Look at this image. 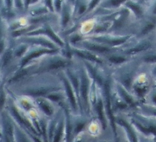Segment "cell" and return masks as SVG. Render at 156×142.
Here are the masks:
<instances>
[{
  "instance_id": "1",
  "label": "cell",
  "mask_w": 156,
  "mask_h": 142,
  "mask_svg": "<svg viewBox=\"0 0 156 142\" xmlns=\"http://www.w3.org/2000/svg\"><path fill=\"white\" fill-rule=\"evenodd\" d=\"M66 86H67V93H68V94H69V97L70 98V100H71V102H72V104L74 107L76 106V103H75V100H74V96H73V92L71 91V87H70L69 84L66 81Z\"/></svg>"
},
{
  "instance_id": "2",
  "label": "cell",
  "mask_w": 156,
  "mask_h": 142,
  "mask_svg": "<svg viewBox=\"0 0 156 142\" xmlns=\"http://www.w3.org/2000/svg\"><path fill=\"white\" fill-rule=\"evenodd\" d=\"M102 101H100L99 103L97 105V111H98V115H99V117L100 119L102 120V121H104V117H103V112H102Z\"/></svg>"
},
{
  "instance_id": "3",
  "label": "cell",
  "mask_w": 156,
  "mask_h": 142,
  "mask_svg": "<svg viewBox=\"0 0 156 142\" xmlns=\"http://www.w3.org/2000/svg\"><path fill=\"white\" fill-rule=\"evenodd\" d=\"M65 65V63L63 62L62 61H57L56 62L53 63V64H51L50 67V69H57V68H60L64 66Z\"/></svg>"
},
{
  "instance_id": "4",
  "label": "cell",
  "mask_w": 156,
  "mask_h": 142,
  "mask_svg": "<svg viewBox=\"0 0 156 142\" xmlns=\"http://www.w3.org/2000/svg\"><path fill=\"white\" fill-rule=\"evenodd\" d=\"M90 49L93 50H95L97 51L100 52H103V51H108V50L106 48H104V47H101V46H91L90 47Z\"/></svg>"
},
{
  "instance_id": "5",
  "label": "cell",
  "mask_w": 156,
  "mask_h": 142,
  "mask_svg": "<svg viewBox=\"0 0 156 142\" xmlns=\"http://www.w3.org/2000/svg\"><path fill=\"white\" fill-rule=\"evenodd\" d=\"M41 107L46 114H51V110L48 105H46V104H42L41 105Z\"/></svg>"
},
{
  "instance_id": "6",
  "label": "cell",
  "mask_w": 156,
  "mask_h": 142,
  "mask_svg": "<svg viewBox=\"0 0 156 142\" xmlns=\"http://www.w3.org/2000/svg\"><path fill=\"white\" fill-rule=\"evenodd\" d=\"M48 33L52 37V38L54 39V40H55L57 43H58L59 44H62V43L60 41V39L55 36V35L52 32H51V31L50 30H48Z\"/></svg>"
},
{
  "instance_id": "7",
  "label": "cell",
  "mask_w": 156,
  "mask_h": 142,
  "mask_svg": "<svg viewBox=\"0 0 156 142\" xmlns=\"http://www.w3.org/2000/svg\"><path fill=\"white\" fill-rule=\"evenodd\" d=\"M110 61L114 63H120L124 61V59L121 57H111L110 59Z\"/></svg>"
},
{
  "instance_id": "8",
  "label": "cell",
  "mask_w": 156,
  "mask_h": 142,
  "mask_svg": "<svg viewBox=\"0 0 156 142\" xmlns=\"http://www.w3.org/2000/svg\"><path fill=\"white\" fill-rule=\"evenodd\" d=\"M83 95L85 99V101H87V86L83 84Z\"/></svg>"
},
{
  "instance_id": "9",
  "label": "cell",
  "mask_w": 156,
  "mask_h": 142,
  "mask_svg": "<svg viewBox=\"0 0 156 142\" xmlns=\"http://www.w3.org/2000/svg\"><path fill=\"white\" fill-rule=\"evenodd\" d=\"M61 135H62V127L60 128L58 133H57V135H56L55 138L54 142H58V141H59V140H60V139Z\"/></svg>"
},
{
  "instance_id": "10",
  "label": "cell",
  "mask_w": 156,
  "mask_h": 142,
  "mask_svg": "<svg viewBox=\"0 0 156 142\" xmlns=\"http://www.w3.org/2000/svg\"><path fill=\"white\" fill-rule=\"evenodd\" d=\"M46 91L44 90H42V91H34L33 92L34 94H36V95H43V94L46 93Z\"/></svg>"
},
{
  "instance_id": "11",
  "label": "cell",
  "mask_w": 156,
  "mask_h": 142,
  "mask_svg": "<svg viewBox=\"0 0 156 142\" xmlns=\"http://www.w3.org/2000/svg\"><path fill=\"white\" fill-rule=\"evenodd\" d=\"M83 126H84V124H80L79 125L77 126V129H76V131H77V132H79L80 131H81V130L83 128Z\"/></svg>"
},
{
  "instance_id": "12",
  "label": "cell",
  "mask_w": 156,
  "mask_h": 142,
  "mask_svg": "<svg viewBox=\"0 0 156 142\" xmlns=\"http://www.w3.org/2000/svg\"><path fill=\"white\" fill-rule=\"evenodd\" d=\"M49 98H51V99L53 100H55V101L58 100V98H59L58 97H57V96H54V95H50V96H49Z\"/></svg>"
},
{
  "instance_id": "13",
  "label": "cell",
  "mask_w": 156,
  "mask_h": 142,
  "mask_svg": "<svg viewBox=\"0 0 156 142\" xmlns=\"http://www.w3.org/2000/svg\"><path fill=\"white\" fill-rule=\"evenodd\" d=\"M124 41L123 40H118V41H114V42H112L113 44H119L121 43H122Z\"/></svg>"
},
{
  "instance_id": "14",
  "label": "cell",
  "mask_w": 156,
  "mask_h": 142,
  "mask_svg": "<svg viewBox=\"0 0 156 142\" xmlns=\"http://www.w3.org/2000/svg\"><path fill=\"white\" fill-rule=\"evenodd\" d=\"M68 20H69V17H68L67 15H66L65 17H64V24H66Z\"/></svg>"
},
{
  "instance_id": "15",
  "label": "cell",
  "mask_w": 156,
  "mask_h": 142,
  "mask_svg": "<svg viewBox=\"0 0 156 142\" xmlns=\"http://www.w3.org/2000/svg\"><path fill=\"white\" fill-rule=\"evenodd\" d=\"M84 10H85V7H84V6H81V9H80V13H82L84 11Z\"/></svg>"
},
{
  "instance_id": "16",
  "label": "cell",
  "mask_w": 156,
  "mask_h": 142,
  "mask_svg": "<svg viewBox=\"0 0 156 142\" xmlns=\"http://www.w3.org/2000/svg\"><path fill=\"white\" fill-rule=\"evenodd\" d=\"M80 39V37L79 36H76L74 38H73V41H78Z\"/></svg>"
},
{
  "instance_id": "17",
  "label": "cell",
  "mask_w": 156,
  "mask_h": 142,
  "mask_svg": "<svg viewBox=\"0 0 156 142\" xmlns=\"http://www.w3.org/2000/svg\"><path fill=\"white\" fill-rule=\"evenodd\" d=\"M24 50H25V48H24V49H22L21 50H20V51H19V52L17 53V55H20L22 53H24Z\"/></svg>"
},
{
  "instance_id": "18",
  "label": "cell",
  "mask_w": 156,
  "mask_h": 142,
  "mask_svg": "<svg viewBox=\"0 0 156 142\" xmlns=\"http://www.w3.org/2000/svg\"><path fill=\"white\" fill-rule=\"evenodd\" d=\"M112 4H114V5H115V4H118V3H120V2H116V1H112Z\"/></svg>"
}]
</instances>
